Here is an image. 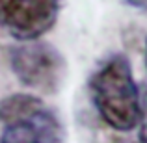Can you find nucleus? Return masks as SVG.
I'll return each mask as SVG.
<instances>
[{
    "mask_svg": "<svg viewBox=\"0 0 147 143\" xmlns=\"http://www.w3.org/2000/svg\"><path fill=\"white\" fill-rule=\"evenodd\" d=\"M90 97L97 113L110 128L130 132L142 119V95L127 56L106 58L90 78Z\"/></svg>",
    "mask_w": 147,
    "mask_h": 143,
    "instance_id": "1",
    "label": "nucleus"
},
{
    "mask_svg": "<svg viewBox=\"0 0 147 143\" xmlns=\"http://www.w3.org/2000/svg\"><path fill=\"white\" fill-rule=\"evenodd\" d=\"M0 143H61L58 117L34 95L17 93L0 100Z\"/></svg>",
    "mask_w": 147,
    "mask_h": 143,
    "instance_id": "2",
    "label": "nucleus"
},
{
    "mask_svg": "<svg viewBox=\"0 0 147 143\" xmlns=\"http://www.w3.org/2000/svg\"><path fill=\"white\" fill-rule=\"evenodd\" d=\"M9 65L22 86L41 93H56L67 73L63 56L49 43L26 41L9 50Z\"/></svg>",
    "mask_w": 147,
    "mask_h": 143,
    "instance_id": "3",
    "label": "nucleus"
},
{
    "mask_svg": "<svg viewBox=\"0 0 147 143\" xmlns=\"http://www.w3.org/2000/svg\"><path fill=\"white\" fill-rule=\"evenodd\" d=\"M61 0H0V24L21 41H37L58 21Z\"/></svg>",
    "mask_w": 147,
    "mask_h": 143,
    "instance_id": "4",
    "label": "nucleus"
},
{
    "mask_svg": "<svg viewBox=\"0 0 147 143\" xmlns=\"http://www.w3.org/2000/svg\"><path fill=\"white\" fill-rule=\"evenodd\" d=\"M140 143H147V97L142 99V119H140Z\"/></svg>",
    "mask_w": 147,
    "mask_h": 143,
    "instance_id": "5",
    "label": "nucleus"
},
{
    "mask_svg": "<svg viewBox=\"0 0 147 143\" xmlns=\"http://www.w3.org/2000/svg\"><path fill=\"white\" fill-rule=\"evenodd\" d=\"M125 2L134 7H140V9H147V0H125Z\"/></svg>",
    "mask_w": 147,
    "mask_h": 143,
    "instance_id": "6",
    "label": "nucleus"
},
{
    "mask_svg": "<svg viewBox=\"0 0 147 143\" xmlns=\"http://www.w3.org/2000/svg\"><path fill=\"white\" fill-rule=\"evenodd\" d=\"M145 67H147V41H145Z\"/></svg>",
    "mask_w": 147,
    "mask_h": 143,
    "instance_id": "7",
    "label": "nucleus"
}]
</instances>
